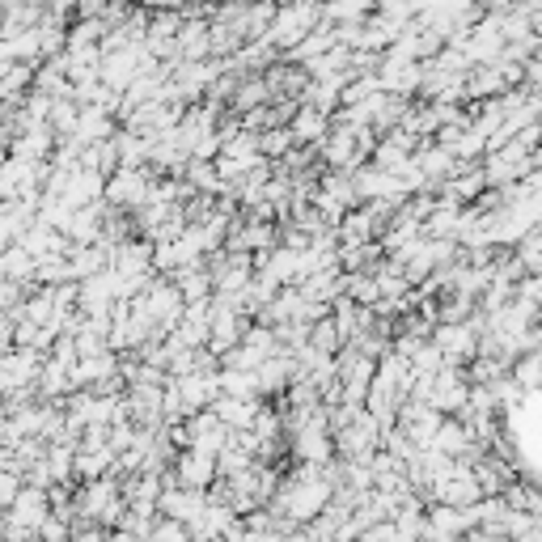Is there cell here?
<instances>
[{"label":"cell","instance_id":"6da1fadb","mask_svg":"<svg viewBox=\"0 0 542 542\" xmlns=\"http://www.w3.org/2000/svg\"><path fill=\"white\" fill-rule=\"evenodd\" d=\"M149 542H191V530H187V521L170 517V521H161V526L149 534Z\"/></svg>","mask_w":542,"mask_h":542}]
</instances>
